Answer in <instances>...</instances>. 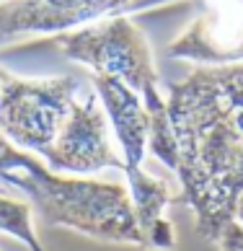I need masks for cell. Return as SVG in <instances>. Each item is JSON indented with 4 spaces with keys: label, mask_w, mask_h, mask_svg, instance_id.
<instances>
[{
    "label": "cell",
    "mask_w": 243,
    "mask_h": 251,
    "mask_svg": "<svg viewBox=\"0 0 243 251\" xmlns=\"http://www.w3.org/2000/svg\"><path fill=\"white\" fill-rule=\"evenodd\" d=\"M93 91L109 119L111 135L117 137L119 153L124 158V171L143 169V158L147 153V129H150L143 96L135 94L127 83L98 73H93Z\"/></svg>",
    "instance_id": "cell-8"
},
{
    "label": "cell",
    "mask_w": 243,
    "mask_h": 251,
    "mask_svg": "<svg viewBox=\"0 0 243 251\" xmlns=\"http://www.w3.org/2000/svg\"><path fill=\"white\" fill-rule=\"evenodd\" d=\"M0 187L26 200L34 207V215H39L47 226H62L96 241L145 249L124 184L101 181L96 176L57 174L42 158L11 145L3 132Z\"/></svg>",
    "instance_id": "cell-2"
},
{
    "label": "cell",
    "mask_w": 243,
    "mask_h": 251,
    "mask_svg": "<svg viewBox=\"0 0 243 251\" xmlns=\"http://www.w3.org/2000/svg\"><path fill=\"white\" fill-rule=\"evenodd\" d=\"M0 233L21 241L29 251H47L34 228V207L21 197L0 194Z\"/></svg>",
    "instance_id": "cell-10"
},
{
    "label": "cell",
    "mask_w": 243,
    "mask_h": 251,
    "mask_svg": "<svg viewBox=\"0 0 243 251\" xmlns=\"http://www.w3.org/2000/svg\"><path fill=\"white\" fill-rule=\"evenodd\" d=\"M218 246H220V251H243V230L238 223H233L225 233H222Z\"/></svg>",
    "instance_id": "cell-11"
},
{
    "label": "cell",
    "mask_w": 243,
    "mask_h": 251,
    "mask_svg": "<svg viewBox=\"0 0 243 251\" xmlns=\"http://www.w3.org/2000/svg\"><path fill=\"white\" fill-rule=\"evenodd\" d=\"M204 11L168 47L176 60L197 65L243 62V0H202Z\"/></svg>",
    "instance_id": "cell-6"
},
{
    "label": "cell",
    "mask_w": 243,
    "mask_h": 251,
    "mask_svg": "<svg viewBox=\"0 0 243 251\" xmlns=\"http://www.w3.org/2000/svg\"><path fill=\"white\" fill-rule=\"evenodd\" d=\"M42 161L52 171L68 176H96L104 169L124 171V158L114 148L109 119L96 91L75 101L60 137Z\"/></svg>",
    "instance_id": "cell-5"
},
{
    "label": "cell",
    "mask_w": 243,
    "mask_h": 251,
    "mask_svg": "<svg viewBox=\"0 0 243 251\" xmlns=\"http://www.w3.org/2000/svg\"><path fill=\"white\" fill-rule=\"evenodd\" d=\"M8 78H11V73H8V70L3 68V65H0V88H3V83H5Z\"/></svg>",
    "instance_id": "cell-12"
},
{
    "label": "cell",
    "mask_w": 243,
    "mask_h": 251,
    "mask_svg": "<svg viewBox=\"0 0 243 251\" xmlns=\"http://www.w3.org/2000/svg\"><path fill=\"white\" fill-rule=\"evenodd\" d=\"M47 44L98 75H111L127 83L140 96L161 80L147 36L127 16H111L80 29L54 34Z\"/></svg>",
    "instance_id": "cell-4"
},
{
    "label": "cell",
    "mask_w": 243,
    "mask_h": 251,
    "mask_svg": "<svg viewBox=\"0 0 243 251\" xmlns=\"http://www.w3.org/2000/svg\"><path fill=\"white\" fill-rule=\"evenodd\" d=\"M0 194H11V192H8L5 187H0Z\"/></svg>",
    "instance_id": "cell-13"
},
{
    "label": "cell",
    "mask_w": 243,
    "mask_h": 251,
    "mask_svg": "<svg viewBox=\"0 0 243 251\" xmlns=\"http://www.w3.org/2000/svg\"><path fill=\"white\" fill-rule=\"evenodd\" d=\"M124 179H127L124 187L129 192V200H132V210L145 241V249L173 251L176 233H173L171 220L163 215V210L179 197H173L166 181L150 176L145 169H127Z\"/></svg>",
    "instance_id": "cell-9"
},
{
    "label": "cell",
    "mask_w": 243,
    "mask_h": 251,
    "mask_svg": "<svg viewBox=\"0 0 243 251\" xmlns=\"http://www.w3.org/2000/svg\"><path fill=\"white\" fill-rule=\"evenodd\" d=\"M80 91V80L73 75H11L0 88V132L18 151L44 158L60 137Z\"/></svg>",
    "instance_id": "cell-3"
},
{
    "label": "cell",
    "mask_w": 243,
    "mask_h": 251,
    "mask_svg": "<svg viewBox=\"0 0 243 251\" xmlns=\"http://www.w3.org/2000/svg\"><path fill=\"white\" fill-rule=\"evenodd\" d=\"M181 202L194 212L197 236L220 244L243 197V62L199 65L168 86Z\"/></svg>",
    "instance_id": "cell-1"
},
{
    "label": "cell",
    "mask_w": 243,
    "mask_h": 251,
    "mask_svg": "<svg viewBox=\"0 0 243 251\" xmlns=\"http://www.w3.org/2000/svg\"><path fill=\"white\" fill-rule=\"evenodd\" d=\"M129 0H0V42L24 34H65L104 21Z\"/></svg>",
    "instance_id": "cell-7"
}]
</instances>
